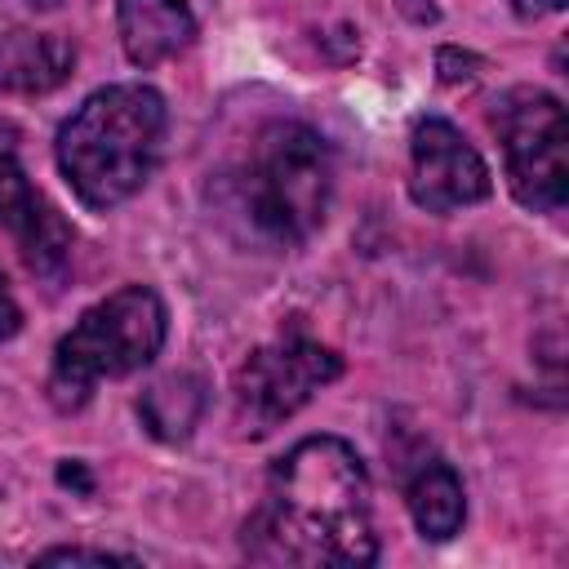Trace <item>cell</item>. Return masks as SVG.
<instances>
[{
    "label": "cell",
    "mask_w": 569,
    "mask_h": 569,
    "mask_svg": "<svg viewBox=\"0 0 569 569\" xmlns=\"http://www.w3.org/2000/svg\"><path fill=\"white\" fill-rule=\"evenodd\" d=\"M489 164L480 151L440 116L413 124L409 138V196L427 213H453L489 196Z\"/></svg>",
    "instance_id": "cell-7"
},
{
    "label": "cell",
    "mask_w": 569,
    "mask_h": 569,
    "mask_svg": "<svg viewBox=\"0 0 569 569\" xmlns=\"http://www.w3.org/2000/svg\"><path fill=\"white\" fill-rule=\"evenodd\" d=\"M27 4H36V9H58L62 0H27Z\"/></svg>",
    "instance_id": "cell-17"
},
{
    "label": "cell",
    "mask_w": 569,
    "mask_h": 569,
    "mask_svg": "<svg viewBox=\"0 0 569 569\" xmlns=\"http://www.w3.org/2000/svg\"><path fill=\"white\" fill-rule=\"evenodd\" d=\"M160 147L164 98L147 84H107L58 129V169L89 209H116L156 173Z\"/></svg>",
    "instance_id": "cell-3"
},
{
    "label": "cell",
    "mask_w": 569,
    "mask_h": 569,
    "mask_svg": "<svg viewBox=\"0 0 569 569\" xmlns=\"http://www.w3.org/2000/svg\"><path fill=\"white\" fill-rule=\"evenodd\" d=\"M0 227L13 231L22 258L31 271L58 280L71 262V227L58 218L53 204L40 200V191L31 187L13 138L0 129Z\"/></svg>",
    "instance_id": "cell-8"
},
{
    "label": "cell",
    "mask_w": 569,
    "mask_h": 569,
    "mask_svg": "<svg viewBox=\"0 0 569 569\" xmlns=\"http://www.w3.org/2000/svg\"><path fill=\"white\" fill-rule=\"evenodd\" d=\"M116 31L133 67H160L196 40L187 0H116Z\"/></svg>",
    "instance_id": "cell-9"
},
{
    "label": "cell",
    "mask_w": 569,
    "mask_h": 569,
    "mask_svg": "<svg viewBox=\"0 0 569 569\" xmlns=\"http://www.w3.org/2000/svg\"><path fill=\"white\" fill-rule=\"evenodd\" d=\"M520 13H529V18H538V13H556L565 0H511Z\"/></svg>",
    "instance_id": "cell-16"
},
{
    "label": "cell",
    "mask_w": 569,
    "mask_h": 569,
    "mask_svg": "<svg viewBox=\"0 0 569 569\" xmlns=\"http://www.w3.org/2000/svg\"><path fill=\"white\" fill-rule=\"evenodd\" d=\"M244 556L258 565H373L378 533L360 453L338 436L298 440L244 520Z\"/></svg>",
    "instance_id": "cell-1"
},
{
    "label": "cell",
    "mask_w": 569,
    "mask_h": 569,
    "mask_svg": "<svg viewBox=\"0 0 569 569\" xmlns=\"http://www.w3.org/2000/svg\"><path fill=\"white\" fill-rule=\"evenodd\" d=\"M493 133L516 200L533 213H556L569 196V129L560 98L533 84L507 89L493 107Z\"/></svg>",
    "instance_id": "cell-5"
},
{
    "label": "cell",
    "mask_w": 569,
    "mask_h": 569,
    "mask_svg": "<svg viewBox=\"0 0 569 569\" xmlns=\"http://www.w3.org/2000/svg\"><path fill=\"white\" fill-rule=\"evenodd\" d=\"M333 151L302 120H267L213 182L218 213L262 249H298L329 213Z\"/></svg>",
    "instance_id": "cell-2"
},
{
    "label": "cell",
    "mask_w": 569,
    "mask_h": 569,
    "mask_svg": "<svg viewBox=\"0 0 569 569\" xmlns=\"http://www.w3.org/2000/svg\"><path fill=\"white\" fill-rule=\"evenodd\" d=\"M18 325H22V311H18V298H13V289H9V280H4V271H0V342L13 338Z\"/></svg>",
    "instance_id": "cell-14"
},
{
    "label": "cell",
    "mask_w": 569,
    "mask_h": 569,
    "mask_svg": "<svg viewBox=\"0 0 569 569\" xmlns=\"http://www.w3.org/2000/svg\"><path fill=\"white\" fill-rule=\"evenodd\" d=\"M76 67L71 40L53 31L13 27L0 36V93H49Z\"/></svg>",
    "instance_id": "cell-10"
},
{
    "label": "cell",
    "mask_w": 569,
    "mask_h": 569,
    "mask_svg": "<svg viewBox=\"0 0 569 569\" xmlns=\"http://www.w3.org/2000/svg\"><path fill=\"white\" fill-rule=\"evenodd\" d=\"M396 9H400L409 22H418V27L436 22V0H396Z\"/></svg>",
    "instance_id": "cell-15"
},
{
    "label": "cell",
    "mask_w": 569,
    "mask_h": 569,
    "mask_svg": "<svg viewBox=\"0 0 569 569\" xmlns=\"http://www.w3.org/2000/svg\"><path fill=\"white\" fill-rule=\"evenodd\" d=\"M200 409H204V387L191 373L160 378L138 400V413H142V422H147V431L156 440H187L196 418H200Z\"/></svg>",
    "instance_id": "cell-12"
},
{
    "label": "cell",
    "mask_w": 569,
    "mask_h": 569,
    "mask_svg": "<svg viewBox=\"0 0 569 569\" xmlns=\"http://www.w3.org/2000/svg\"><path fill=\"white\" fill-rule=\"evenodd\" d=\"M342 373V356L289 333L280 342L258 347L236 373V422L244 436H267L284 418H293L325 382Z\"/></svg>",
    "instance_id": "cell-6"
},
{
    "label": "cell",
    "mask_w": 569,
    "mask_h": 569,
    "mask_svg": "<svg viewBox=\"0 0 569 569\" xmlns=\"http://www.w3.org/2000/svg\"><path fill=\"white\" fill-rule=\"evenodd\" d=\"M405 502H409V516L418 525L422 538L431 542H445L462 529V516H467V498H462V480L449 462L440 458H422L405 485Z\"/></svg>",
    "instance_id": "cell-11"
},
{
    "label": "cell",
    "mask_w": 569,
    "mask_h": 569,
    "mask_svg": "<svg viewBox=\"0 0 569 569\" xmlns=\"http://www.w3.org/2000/svg\"><path fill=\"white\" fill-rule=\"evenodd\" d=\"M40 565H133L138 556H120V551H98V547H49L36 556Z\"/></svg>",
    "instance_id": "cell-13"
},
{
    "label": "cell",
    "mask_w": 569,
    "mask_h": 569,
    "mask_svg": "<svg viewBox=\"0 0 569 569\" xmlns=\"http://www.w3.org/2000/svg\"><path fill=\"white\" fill-rule=\"evenodd\" d=\"M164 347V302L147 284H124L93 302L53 351L49 396L58 409H80L102 378H124Z\"/></svg>",
    "instance_id": "cell-4"
}]
</instances>
